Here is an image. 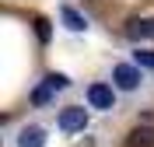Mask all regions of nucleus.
Segmentation results:
<instances>
[{"label":"nucleus","instance_id":"obj_4","mask_svg":"<svg viewBox=\"0 0 154 147\" xmlns=\"http://www.w3.org/2000/svg\"><path fill=\"white\" fill-rule=\"evenodd\" d=\"M126 35L130 39H154V18H133L126 25Z\"/></svg>","mask_w":154,"mask_h":147},{"label":"nucleus","instance_id":"obj_5","mask_svg":"<svg viewBox=\"0 0 154 147\" xmlns=\"http://www.w3.org/2000/svg\"><path fill=\"white\" fill-rule=\"evenodd\" d=\"M18 147H46V130L42 126H25L18 133Z\"/></svg>","mask_w":154,"mask_h":147},{"label":"nucleus","instance_id":"obj_2","mask_svg":"<svg viewBox=\"0 0 154 147\" xmlns=\"http://www.w3.org/2000/svg\"><path fill=\"white\" fill-rule=\"evenodd\" d=\"M60 130L63 133H77V130H84L88 126V109L81 105H67V109H60Z\"/></svg>","mask_w":154,"mask_h":147},{"label":"nucleus","instance_id":"obj_9","mask_svg":"<svg viewBox=\"0 0 154 147\" xmlns=\"http://www.w3.org/2000/svg\"><path fill=\"white\" fill-rule=\"evenodd\" d=\"M46 84L53 91H63V88H70V77L67 74H46Z\"/></svg>","mask_w":154,"mask_h":147},{"label":"nucleus","instance_id":"obj_1","mask_svg":"<svg viewBox=\"0 0 154 147\" xmlns=\"http://www.w3.org/2000/svg\"><path fill=\"white\" fill-rule=\"evenodd\" d=\"M140 63H116L112 67V84L119 91H137L140 88V81H144V74H140Z\"/></svg>","mask_w":154,"mask_h":147},{"label":"nucleus","instance_id":"obj_3","mask_svg":"<svg viewBox=\"0 0 154 147\" xmlns=\"http://www.w3.org/2000/svg\"><path fill=\"white\" fill-rule=\"evenodd\" d=\"M88 105H91V109H102V112H109V109L116 105V91L109 88V84H102V81L88 84Z\"/></svg>","mask_w":154,"mask_h":147},{"label":"nucleus","instance_id":"obj_7","mask_svg":"<svg viewBox=\"0 0 154 147\" xmlns=\"http://www.w3.org/2000/svg\"><path fill=\"white\" fill-rule=\"evenodd\" d=\"M126 147H154V130H147V126L130 130V137H126Z\"/></svg>","mask_w":154,"mask_h":147},{"label":"nucleus","instance_id":"obj_8","mask_svg":"<svg viewBox=\"0 0 154 147\" xmlns=\"http://www.w3.org/2000/svg\"><path fill=\"white\" fill-rule=\"evenodd\" d=\"M133 63H140L144 70H154V49H137V53H133Z\"/></svg>","mask_w":154,"mask_h":147},{"label":"nucleus","instance_id":"obj_10","mask_svg":"<svg viewBox=\"0 0 154 147\" xmlns=\"http://www.w3.org/2000/svg\"><path fill=\"white\" fill-rule=\"evenodd\" d=\"M49 98H53V88H49L46 81H42V84H38V88L32 91V102H35V105H46Z\"/></svg>","mask_w":154,"mask_h":147},{"label":"nucleus","instance_id":"obj_11","mask_svg":"<svg viewBox=\"0 0 154 147\" xmlns=\"http://www.w3.org/2000/svg\"><path fill=\"white\" fill-rule=\"evenodd\" d=\"M35 32H38V39H42V42H49V21H46V18H35Z\"/></svg>","mask_w":154,"mask_h":147},{"label":"nucleus","instance_id":"obj_6","mask_svg":"<svg viewBox=\"0 0 154 147\" xmlns=\"http://www.w3.org/2000/svg\"><path fill=\"white\" fill-rule=\"evenodd\" d=\"M60 18H63V25H67L70 32H84V28H88V18L81 14V11H74L70 4H63V7H60Z\"/></svg>","mask_w":154,"mask_h":147}]
</instances>
